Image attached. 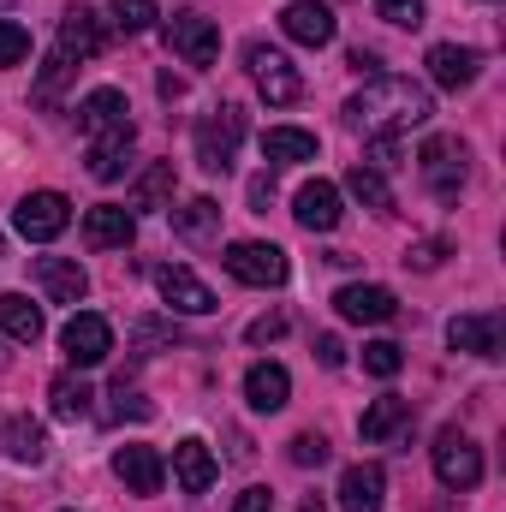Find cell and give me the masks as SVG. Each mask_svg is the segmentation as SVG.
Listing matches in <instances>:
<instances>
[{
    "label": "cell",
    "instance_id": "cell-1",
    "mask_svg": "<svg viewBox=\"0 0 506 512\" xmlns=\"http://www.w3.org/2000/svg\"><path fill=\"white\" fill-rule=\"evenodd\" d=\"M429 120H435V102L411 78H370L346 102V126H358L364 137H405L411 126H429Z\"/></svg>",
    "mask_w": 506,
    "mask_h": 512
},
{
    "label": "cell",
    "instance_id": "cell-2",
    "mask_svg": "<svg viewBox=\"0 0 506 512\" xmlns=\"http://www.w3.org/2000/svg\"><path fill=\"white\" fill-rule=\"evenodd\" d=\"M191 143H197V167L203 173H227L233 155H239V143H245V108H233V102L209 108L197 120V131H191Z\"/></svg>",
    "mask_w": 506,
    "mask_h": 512
},
{
    "label": "cell",
    "instance_id": "cell-3",
    "mask_svg": "<svg viewBox=\"0 0 506 512\" xmlns=\"http://www.w3.org/2000/svg\"><path fill=\"white\" fill-rule=\"evenodd\" d=\"M429 453H435V477H441V489L465 495V489H477V483H483V447H477L471 435H459V429H441Z\"/></svg>",
    "mask_w": 506,
    "mask_h": 512
},
{
    "label": "cell",
    "instance_id": "cell-4",
    "mask_svg": "<svg viewBox=\"0 0 506 512\" xmlns=\"http://www.w3.org/2000/svg\"><path fill=\"white\" fill-rule=\"evenodd\" d=\"M60 352H66L72 370H96V364H108V352H114V322L96 316V310H78V316L60 328Z\"/></svg>",
    "mask_w": 506,
    "mask_h": 512
},
{
    "label": "cell",
    "instance_id": "cell-5",
    "mask_svg": "<svg viewBox=\"0 0 506 512\" xmlns=\"http://www.w3.org/2000/svg\"><path fill=\"white\" fill-rule=\"evenodd\" d=\"M167 48L185 60V66H215L221 60V24L215 18H203V12H179V18H167Z\"/></svg>",
    "mask_w": 506,
    "mask_h": 512
},
{
    "label": "cell",
    "instance_id": "cell-6",
    "mask_svg": "<svg viewBox=\"0 0 506 512\" xmlns=\"http://www.w3.org/2000/svg\"><path fill=\"white\" fill-rule=\"evenodd\" d=\"M417 167L441 203H459V191H465V143L459 137H429L417 149Z\"/></svg>",
    "mask_w": 506,
    "mask_h": 512
},
{
    "label": "cell",
    "instance_id": "cell-7",
    "mask_svg": "<svg viewBox=\"0 0 506 512\" xmlns=\"http://www.w3.org/2000/svg\"><path fill=\"white\" fill-rule=\"evenodd\" d=\"M12 227H18L30 245H48V239H60V233L72 227V203H66L60 191H30V197H18V209H12Z\"/></svg>",
    "mask_w": 506,
    "mask_h": 512
},
{
    "label": "cell",
    "instance_id": "cell-8",
    "mask_svg": "<svg viewBox=\"0 0 506 512\" xmlns=\"http://www.w3.org/2000/svg\"><path fill=\"white\" fill-rule=\"evenodd\" d=\"M245 66H251L256 90H262L274 108H292V102L304 96V78L292 72V60H286L280 48H268V42H251V48H245Z\"/></svg>",
    "mask_w": 506,
    "mask_h": 512
},
{
    "label": "cell",
    "instance_id": "cell-9",
    "mask_svg": "<svg viewBox=\"0 0 506 512\" xmlns=\"http://www.w3.org/2000/svg\"><path fill=\"white\" fill-rule=\"evenodd\" d=\"M221 262H227V274L245 280V286H280V280H286V251H280V245H262V239L227 245Z\"/></svg>",
    "mask_w": 506,
    "mask_h": 512
},
{
    "label": "cell",
    "instance_id": "cell-10",
    "mask_svg": "<svg viewBox=\"0 0 506 512\" xmlns=\"http://www.w3.org/2000/svg\"><path fill=\"white\" fill-rule=\"evenodd\" d=\"M155 292H161L167 310H179V316H209V310H215V292H209L191 268H179V262L155 268Z\"/></svg>",
    "mask_w": 506,
    "mask_h": 512
},
{
    "label": "cell",
    "instance_id": "cell-11",
    "mask_svg": "<svg viewBox=\"0 0 506 512\" xmlns=\"http://www.w3.org/2000/svg\"><path fill=\"white\" fill-rule=\"evenodd\" d=\"M292 215H298V227L304 233H334L340 227V185H328V179H310V185H298V197H292Z\"/></svg>",
    "mask_w": 506,
    "mask_h": 512
},
{
    "label": "cell",
    "instance_id": "cell-12",
    "mask_svg": "<svg viewBox=\"0 0 506 512\" xmlns=\"http://www.w3.org/2000/svg\"><path fill=\"white\" fill-rule=\"evenodd\" d=\"M114 477L126 483L131 495H161V483H167V465H161V453H155V447L126 441V447L114 453Z\"/></svg>",
    "mask_w": 506,
    "mask_h": 512
},
{
    "label": "cell",
    "instance_id": "cell-13",
    "mask_svg": "<svg viewBox=\"0 0 506 512\" xmlns=\"http://www.w3.org/2000/svg\"><path fill=\"white\" fill-rule=\"evenodd\" d=\"M423 66H429V78H435L441 90H471L477 72H483V54H477V48H459V42H435Z\"/></svg>",
    "mask_w": 506,
    "mask_h": 512
},
{
    "label": "cell",
    "instance_id": "cell-14",
    "mask_svg": "<svg viewBox=\"0 0 506 512\" xmlns=\"http://www.w3.org/2000/svg\"><path fill=\"white\" fill-rule=\"evenodd\" d=\"M447 346L471 352V358H501V316L477 310V316H453L447 322Z\"/></svg>",
    "mask_w": 506,
    "mask_h": 512
},
{
    "label": "cell",
    "instance_id": "cell-15",
    "mask_svg": "<svg viewBox=\"0 0 506 512\" xmlns=\"http://www.w3.org/2000/svg\"><path fill=\"white\" fill-rule=\"evenodd\" d=\"M131 239H137V215L120 209V203H96L84 215V245L90 251H126Z\"/></svg>",
    "mask_w": 506,
    "mask_h": 512
},
{
    "label": "cell",
    "instance_id": "cell-16",
    "mask_svg": "<svg viewBox=\"0 0 506 512\" xmlns=\"http://www.w3.org/2000/svg\"><path fill=\"white\" fill-rule=\"evenodd\" d=\"M102 42H108V36H102V18H96L90 6H66V18H60V48H54V54H66V60L78 66V60H96Z\"/></svg>",
    "mask_w": 506,
    "mask_h": 512
},
{
    "label": "cell",
    "instance_id": "cell-17",
    "mask_svg": "<svg viewBox=\"0 0 506 512\" xmlns=\"http://www.w3.org/2000/svg\"><path fill=\"white\" fill-rule=\"evenodd\" d=\"M280 30H286L292 42H304V48H328V42H334V12H328L322 0H292V6L280 12Z\"/></svg>",
    "mask_w": 506,
    "mask_h": 512
},
{
    "label": "cell",
    "instance_id": "cell-18",
    "mask_svg": "<svg viewBox=\"0 0 506 512\" xmlns=\"http://www.w3.org/2000/svg\"><path fill=\"white\" fill-rule=\"evenodd\" d=\"M36 286H42L54 304H84V292H90V274H84L72 256H36Z\"/></svg>",
    "mask_w": 506,
    "mask_h": 512
},
{
    "label": "cell",
    "instance_id": "cell-19",
    "mask_svg": "<svg viewBox=\"0 0 506 512\" xmlns=\"http://www.w3.org/2000/svg\"><path fill=\"white\" fill-rule=\"evenodd\" d=\"M334 310L346 322H393L399 316V298L387 286H340L334 292Z\"/></svg>",
    "mask_w": 506,
    "mask_h": 512
},
{
    "label": "cell",
    "instance_id": "cell-20",
    "mask_svg": "<svg viewBox=\"0 0 506 512\" xmlns=\"http://www.w3.org/2000/svg\"><path fill=\"white\" fill-rule=\"evenodd\" d=\"M78 126L90 131V137H102V131H137L120 90H90V96L78 102Z\"/></svg>",
    "mask_w": 506,
    "mask_h": 512
},
{
    "label": "cell",
    "instance_id": "cell-21",
    "mask_svg": "<svg viewBox=\"0 0 506 512\" xmlns=\"http://www.w3.org/2000/svg\"><path fill=\"white\" fill-rule=\"evenodd\" d=\"M387 501V471L381 465H352L340 477V512H381Z\"/></svg>",
    "mask_w": 506,
    "mask_h": 512
},
{
    "label": "cell",
    "instance_id": "cell-22",
    "mask_svg": "<svg viewBox=\"0 0 506 512\" xmlns=\"http://www.w3.org/2000/svg\"><path fill=\"white\" fill-rule=\"evenodd\" d=\"M173 191H179V167L173 161H149L131 185V209L155 215V209H173Z\"/></svg>",
    "mask_w": 506,
    "mask_h": 512
},
{
    "label": "cell",
    "instance_id": "cell-23",
    "mask_svg": "<svg viewBox=\"0 0 506 512\" xmlns=\"http://www.w3.org/2000/svg\"><path fill=\"white\" fill-rule=\"evenodd\" d=\"M0 447H6V459H18V465H42V459H48V435H42L36 417H6V423H0Z\"/></svg>",
    "mask_w": 506,
    "mask_h": 512
},
{
    "label": "cell",
    "instance_id": "cell-24",
    "mask_svg": "<svg viewBox=\"0 0 506 512\" xmlns=\"http://www.w3.org/2000/svg\"><path fill=\"white\" fill-rule=\"evenodd\" d=\"M173 477H179V489H185V495H203V489L215 483V453H209L197 435H191V441H179V447H173Z\"/></svg>",
    "mask_w": 506,
    "mask_h": 512
},
{
    "label": "cell",
    "instance_id": "cell-25",
    "mask_svg": "<svg viewBox=\"0 0 506 512\" xmlns=\"http://www.w3.org/2000/svg\"><path fill=\"white\" fill-rule=\"evenodd\" d=\"M245 399H251V411H280L292 399V376L280 364H251L245 370Z\"/></svg>",
    "mask_w": 506,
    "mask_h": 512
},
{
    "label": "cell",
    "instance_id": "cell-26",
    "mask_svg": "<svg viewBox=\"0 0 506 512\" xmlns=\"http://www.w3.org/2000/svg\"><path fill=\"white\" fill-rule=\"evenodd\" d=\"M0 334L18 340V346H36L42 340V310L24 292H0Z\"/></svg>",
    "mask_w": 506,
    "mask_h": 512
},
{
    "label": "cell",
    "instance_id": "cell-27",
    "mask_svg": "<svg viewBox=\"0 0 506 512\" xmlns=\"http://www.w3.org/2000/svg\"><path fill=\"white\" fill-rule=\"evenodd\" d=\"M405 423H411V399H399V393H381L376 405L358 417V435L376 447V441H387V435H399Z\"/></svg>",
    "mask_w": 506,
    "mask_h": 512
},
{
    "label": "cell",
    "instance_id": "cell-28",
    "mask_svg": "<svg viewBox=\"0 0 506 512\" xmlns=\"http://www.w3.org/2000/svg\"><path fill=\"white\" fill-rule=\"evenodd\" d=\"M131 143H137V131H102V137H90V173L96 179H120L131 161Z\"/></svg>",
    "mask_w": 506,
    "mask_h": 512
},
{
    "label": "cell",
    "instance_id": "cell-29",
    "mask_svg": "<svg viewBox=\"0 0 506 512\" xmlns=\"http://www.w3.org/2000/svg\"><path fill=\"white\" fill-rule=\"evenodd\" d=\"M215 227H221V203H215V197H191L185 209H173V233H179L185 245L215 239Z\"/></svg>",
    "mask_w": 506,
    "mask_h": 512
},
{
    "label": "cell",
    "instance_id": "cell-30",
    "mask_svg": "<svg viewBox=\"0 0 506 512\" xmlns=\"http://www.w3.org/2000/svg\"><path fill=\"white\" fill-rule=\"evenodd\" d=\"M316 131H298V126H274L262 137V155L268 161H280V167H292V161H316Z\"/></svg>",
    "mask_w": 506,
    "mask_h": 512
},
{
    "label": "cell",
    "instance_id": "cell-31",
    "mask_svg": "<svg viewBox=\"0 0 506 512\" xmlns=\"http://www.w3.org/2000/svg\"><path fill=\"white\" fill-rule=\"evenodd\" d=\"M90 382L84 376H54V387H48V411L60 417V423H78V417H90Z\"/></svg>",
    "mask_w": 506,
    "mask_h": 512
},
{
    "label": "cell",
    "instance_id": "cell-32",
    "mask_svg": "<svg viewBox=\"0 0 506 512\" xmlns=\"http://www.w3.org/2000/svg\"><path fill=\"white\" fill-rule=\"evenodd\" d=\"M346 191H352V197H358L364 209H393V191H387V173H376V167H364V161H358V167L346 173Z\"/></svg>",
    "mask_w": 506,
    "mask_h": 512
},
{
    "label": "cell",
    "instance_id": "cell-33",
    "mask_svg": "<svg viewBox=\"0 0 506 512\" xmlns=\"http://www.w3.org/2000/svg\"><path fill=\"white\" fill-rule=\"evenodd\" d=\"M78 66L66 60V54H48V66H42V78H36V90H30V102L36 108H48V102H60V90H66V78H72Z\"/></svg>",
    "mask_w": 506,
    "mask_h": 512
},
{
    "label": "cell",
    "instance_id": "cell-34",
    "mask_svg": "<svg viewBox=\"0 0 506 512\" xmlns=\"http://www.w3.org/2000/svg\"><path fill=\"white\" fill-rule=\"evenodd\" d=\"M364 370L381 376V382H393V376L405 370V352H399L393 340H370V346H364Z\"/></svg>",
    "mask_w": 506,
    "mask_h": 512
},
{
    "label": "cell",
    "instance_id": "cell-35",
    "mask_svg": "<svg viewBox=\"0 0 506 512\" xmlns=\"http://www.w3.org/2000/svg\"><path fill=\"white\" fill-rule=\"evenodd\" d=\"M108 12H114V24H120L126 36H143V30L155 24V0H108Z\"/></svg>",
    "mask_w": 506,
    "mask_h": 512
},
{
    "label": "cell",
    "instance_id": "cell-36",
    "mask_svg": "<svg viewBox=\"0 0 506 512\" xmlns=\"http://www.w3.org/2000/svg\"><path fill=\"white\" fill-rule=\"evenodd\" d=\"M149 423V417H155V405H149V399H143V393H137V387H126V376H120V382H114V423Z\"/></svg>",
    "mask_w": 506,
    "mask_h": 512
},
{
    "label": "cell",
    "instance_id": "cell-37",
    "mask_svg": "<svg viewBox=\"0 0 506 512\" xmlns=\"http://www.w3.org/2000/svg\"><path fill=\"white\" fill-rule=\"evenodd\" d=\"M292 465H298V471H310V465H328V441H322L316 429L292 435Z\"/></svg>",
    "mask_w": 506,
    "mask_h": 512
},
{
    "label": "cell",
    "instance_id": "cell-38",
    "mask_svg": "<svg viewBox=\"0 0 506 512\" xmlns=\"http://www.w3.org/2000/svg\"><path fill=\"white\" fill-rule=\"evenodd\" d=\"M24 54H30V30L12 24V18H0V66H18Z\"/></svg>",
    "mask_w": 506,
    "mask_h": 512
},
{
    "label": "cell",
    "instance_id": "cell-39",
    "mask_svg": "<svg viewBox=\"0 0 506 512\" xmlns=\"http://www.w3.org/2000/svg\"><path fill=\"white\" fill-rule=\"evenodd\" d=\"M399 161H405L399 137H370V149H364V167H376V173H393Z\"/></svg>",
    "mask_w": 506,
    "mask_h": 512
},
{
    "label": "cell",
    "instance_id": "cell-40",
    "mask_svg": "<svg viewBox=\"0 0 506 512\" xmlns=\"http://www.w3.org/2000/svg\"><path fill=\"white\" fill-rule=\"evenodd\" d=\"M376 12L387 24H399V30H417L423 24V0H376Z\"/></svg>",
    "mask_w": 506,
    "mask_h": 512
},
{
    "label": "cell",
    "instance_id": "cell-41",
    "mask_svg": "<svg viewBox=\"0 0 506 512\" xmlns=\"http://www.w3.org/2000/svg\"><path fill=\"white\" fill-rule=\"evenodd\" d=\"M441 256H447V239H417L405 251V268H441Z\"/></svg>",
    "mask_w": 506,
    "mask_h": 512
},
{
    "label": "cell",
    "instance_id": "cell-42",
    "mask_svg": "<svg viewBox=\"0 0 506 512\" xmlns=\"http://www.w3.org/2000/svg\"><path fill=\"white\" fill-rule=\"evenodd\" d=\"M280 334H286V316H256L251 328H245L251 346H268V340H280Z\"/></svg>",
    "mask_w": 506,
    "mask_h": 512
},
{
    "label": "cell",
    "instance_id": "cell-43",
    "mask_svg": "<svg viewBox=\"0 0 506 512\" xmlns=\"http://www.w3.org/2000/svg\"><path fill=\"white\" fill-rule=\"evenodd\" d=\"M346 66H352V72H364V78H381V54H376V48H352V54H346Z\"/></svg>",
    "mask_w": 506,
    "mask_h": 512
},
{
    "label": "cell",
    "instance_id": "cell-44",
    "mask_svg": "<svg viewBox=\"0 0 506 512\" xmlns=\"http://www.w3.org/2000/svg\"><path fill=\"white\" fill-rule=\"evenodd\" d=\"M268 203H274V173H256L251 179V209L256 215H268Z\"/></svg>",
    "mask_w": 506,
    "mask_h": 512
},
{
    "label": "cell",
    "instance_id": "cell-45",
    "mask_svg": "<svg viewBox=\"0 0 506 512\" xmlns=\"http://www.w3.org/2000/svg\"><path fill=\"white\" fill-rule=\"evenodd\" d=\"M316 358H322L328 370H340V364H346V346H340V334H322V340H316Z\"/></svg>",
    "mask_w": 506,
    "mask_h": 512
},
{
    "label": "cell",
    "instance_id": "cell-46",
    "mask_svg": "<svg viewBox=\"0 0 506 512\" xmlns=\"http://www.w3.org/2000/svg\"><path fill=\"white\" fill-rule=\"evenodd\" d=\"M268 507H274V495H268V489H245V495L233 501V512H268Z\"/></svg>",
    "mask_w": 506,
    "mask_h": 512
},
{
    "label": "cell",
    "instance_id": "cell-47",
    "mask_svg": "<svg viewBox=\"0 0 506 512\" xmlns=\"http://www.w3.org/2000/svg\"><path fill=\"white\" fill-rule=\"evenodd\" d=\"M155 90H161L167 102H179V96H185V78H173V72H161V78H155Z\"/></svg>",
    "mask_w": 506,
    "mask_h": 512
},
{
    "label": "cell",
    "instance_id": "cell-48",
    "mask_svg": "<svg viewBox=\"0 0 506 512\" xmlns=\"http://www.w3.org/2000/svg\"><path fill=\"white\" fill-rule=\"evenodd\" d=\"M304 512H328V507H322V501H316V495H310V501H304Z\"/></svg>",
    "mask_w": 506,
    "mask_h": 512
},
{
    "label": "cell",
    "instance_id": "cell-49",
    "mask_svg": "<svg viewBox=\"0 0 506 512\" xmlns=\"http://www.w3.org/2000/svg\"><path fill=\"white\" fill-rule=\"evenodd\" d=\"M0 6H12V0H0Z\"/></svg>",
    "mask_w": 506,
    "mask_h": 512
},
{
    "label": "cell",
    "instance_id": "cell-50",
    "mask_svg": "<svg viewBox=\"0 0 506 512\" xmlns=\"http://www.w3.org/2000/svg\"><path fill=\"white\" fill-rule=\"evenodd\" d=\"M0 364H6V358H0Z\"/></svg>",
    "mask_w": 506,
    "mask_h": 512
}]
</instances>
